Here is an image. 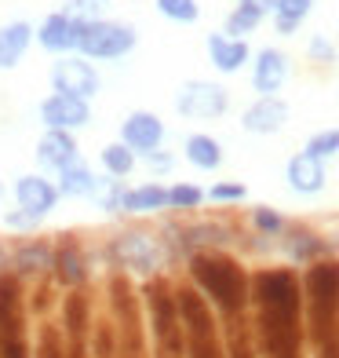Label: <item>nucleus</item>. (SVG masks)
Wrapping results in <instances>:
<instances>
[{"label":"nucleus","mask_w":339,"mask_h":358,"mask_svg":"<svg viewBox=\"0 0 339 358\" xmlns=\"http://www.w3.org/2000/svg\"><path fill=\"white\" fill-rule=\"evenodd\" d=\"M259 336L266 358H299V282L288 271H266L255 278Z\"/></svg>","instance_id":"obj_1"},{"label":"nucleus","mask_w":339,"mask_h":358,"mask_svg":"<svg viewBox=\"0 0 339 358\" xmlns=\"http://www.w3.org/2000/svg\"><path fill=\"white\" fill-rule=\"evenodd\" d=\"M310 333L321 358H339V264H314L306 274Z\"/></svg>","instance_id":"obj_2"},{"label":"nucleus","mask_w":339,"mask_h":358,"mask_svg":"<svg viewBox=\"0 0 339 358\" xmlns=\"http://www.w3.org/2000/svg\"><path fill=\"white\" fill-rule=\"evenodd\" d=\"M193 278L197 285L212 296L226 315H237L248 300V278L234 259L216 256V252H201L193 256Z\"/></svg>","instance_id":"obj_3"},{"label":"nucleus","mask_w":339,"mask_h":358,"mask_svg":"<svg viewBox=\"0 0 339 358\" xmlns=\"http://www.w3.org/2000/svg\"><path fill=\"white\" fill-rule=\"evenodd\" d=\"M0 358H29L22 285L15 274H0Z\"/></svg>","instance_id":"obj_4"},{"label":"nucleus","mask_w":339,"mask_h":358,"mask_svg":"<svg viewBox=\"0 0 339 358\" xmlns=\"http://www.w3.org/2000/svg\"><path fill=\"white\" fill-rule=\"evenodd\" d=\"M179 322H183L190 358H223L212 311H208V303L197 296V292H190V289L179 292Z\"/></svg>","instance_id":"obj_5"},{"label":"nucleus","mask_w":339,"mask_h":358,"mask_svg":"<svg viewBox=\"0 0 339 358\" xmlns=\"http://www.w3.org/2000/svg\"><path fill=\"white\" fill-rule=\"evenodd\" d=\"M139 34L128 22H110V19H95L84 26V34L77 41V52L84 59H124L135 48Z\"/></svg>","instance_id":"obj_6"},{"label":"nucleus","mask_w":339,"mask_h":358,"mask_svg":"<svg viewBox=\"0 0 339 358\" xmlns=\"http://www.w3.org/2000/svg\"><path fill=\"white\" fill-rule=\"evenodd\" d=\"M226 106H230V95L216 80H186L175 95V110L190 121H212L223 117Z\"/></svg>","instance_id":"obj_7"},{"label":"nucleus","mask_w":339,"mask_h":358,"mask_svg":"<svg viewBox=\"0 0 339 358\" xmlns=\"http://www.w3.org/2000/svg\"><path fill=\"white\" fill-rule=\"evenodd\" d=\"M52 88L62 95H77V99H91L99 95V70L84 62V55H62L52 66Z\"/></svg>","instance_id":"obj_8"},{"label":"nucleus","mask_w":339,"mask_h":358,"mask_svg":"<svg viewBox=\"0 0 339 358\" xmlns=\"http://www.w3.org/2000/svg\"><path fill=\"white\" fill-rule=\"evenodd\" d=\"M40 121H44V128L77 132V128H88V124H91V103H88V99H77V95L52 92V95L40 103Z\"/></svg>","instance_id":"obj_9"},{"label":"nucleus","mask_w":339,"mask_h":358,"mask_svg":"<svg viewBox=\"0 0 339 358\" xmlns=\"http://www.w3.org/2000/svg\"><path fill=\"white\" fill-rule=\"evenodd\" d=\"M11 194H15V205L26 208V213L37 216V220H44L59 205V187L52 183V179H44L40 172L19 176V179H15V187H11Z\"/></svg>","instance_id":"obj_10"},{"label":"nucleus","mask_w":339,"mask_h":358,"mask_svg":"<svg viewBox=\"0 0 339 358\" xmlns=\"http://www.w3.org/2000/svg\"><path fill=\"white\" fill-rule=\"evenodd\" d=\"M121 143L132 146L135 157L150 154L165 143V121H160L153 110H132L121 124Z\"/></svg>","instance_id":"obj_11"},{"label":"nucleus","mask_w":339,"mask_h":358,"mask_svg":"<svg viewBox=\"0 0 339 358\" xmlns=\"http://www.w3.org/2000/svg\"><path fill=\"white\" fill-rule=\"evenodd\" d=\"M84 26H88V22L73 19L66 8H62V11H52V15H47V19L40 22V29H37V44L44 48V52L66 55V52H73V48H77L80 34H84Z\"/></svg>","instance_id":"obj_12"},{"label":"nucleus","mask_w":339,"mask_h":358,"mask_svg":"<svg viewBox=\"0 0 339 358\" xmlns=\"http://www.w3.org/2000/svg\"><path fill=\"white\" fill-rule=\"evenodd\" d=\"M288 113L292 110H288V103L281 95H259V99L241 113V128L248 136H273L288 124Z\"/></svg>","instance_id":"obj_13"},{"label":"nucleus","mask_w":339,"mask_h":358,"mask_svg":"<svg viewBox=\"0 0 339 358\" xmlns=\"http://www.w3.org/2000/svg\"><path fill=\"white\" fill-rule=\"evenodd\" d=\"M285 179H288V187H292L296 194H306V198H310V194H321V190H325V183H329V169H325V161H321V157L299 150V154L288 157Z\"/></svg>","instance_id":"obj_14"},{"label":"nucleus","mask_w":339,"mask_h":358,"mask_svg":"<svg viewBox=\"0 0 339 358\" xmlns=\"http://www.w3.org/2000/svg\"><path fill=\"white\" fill-rule=\"evenodd\" d=\"M288 80V55L281 48H263L252 62V88L259 95H278Z\"/></svg>","instance_id":"obj_15"},{"label":"nucleus","mask_w":339,"mask_h":358,"mask_svg":"<svg viewBox=\"0 0 339 358\" xmlns=\"http://www.w3.org/2000/svg\"><path fill=\"white\" fill-rule=\"evenodd\" d=\"M77 157H80V146H77L73 132L44 128V136H40V143H37V161H40V169H47V172H62L66 165H73Z\"/></svg>","instance_id":"obj_16"},{"label":"nucleus","mask_w":339,"mask_h":358,"mask_svg":"<svg viewBox=\"0 0 339 358\" xmlns=\"http://www.w3.org/2000/svg\"><path fill=\"white\" fill-rule=\"evenodd\" d=\"M208 59H212V66L219 73H237L252 59V48H248V41H241V37L208 34Z\"/></svg>","instance_id":"obj_17"},{"label":"nucleus","mask_w":339,"mask_h":358,"mask_svg":"<svg viewBox=\"0 0 339 358\" xmlns=\"http://www.w3.org/2000/svg\"><path fill=\"white\" fill-rule=\"evenodd\" d=\"M33 41H37V29L29 22H22V19L0 26V70H15V66H19Z\"/></svg>","instance_id":"obj_18"},{"label":"nucleus","mask_w":339,"mask_h":358,"mask_svg":"<svg viewBox=\"0 0 339 358\" xmlns=\"http://www.w3.org/2000/svg\"><path fill=\"white\" fill-rule=\"evenodd\" d=\"M55 187H59V198H91L95 187H99V176L88 165L84 157H77L73 165H66L62 172H55Z\"/></svg>","instance_id":"obj_19"},{"label":"nucleus","mask_w":339,"mask_h":358,"mask_svg":"<svg viewBox=\"0 0 339 358\" xmlns=\"http://www.w3.org/2000/svg\"><path fill=\"white\" fill-rule=\"evenodd\" d=\"M183 157L201 172H216L223 165V143L216 136H208V132H193L183 143Z\"/></svg>","instance_id":"obj_20"},{"label":"nucleus","mask_w":339,"mask_h":358,"mask_svg":"<svg viewBox=\"0 0 339 358\" xmlns=\"http://www.w3.org/2000/svg\"><path fill=\"white\" fill-rule=\"evenodd\" d=\"M117 256L135 271H153L157 259H160V249H157V241L150 234H124L117 241Z\"/></svg>","instance_id":"obj_21"},{"label":"nucleus","mask_w":339,"mask_h":358,"mask_svg":"<svg viewBox=\"0 0 339 358\" xmlns=\"http://www.w3.org/2000/svg\"><path fill=\"white\" fill-rule=\"evenodd\" d=\"M160 208H168V187H160V183L128 187V194H124V213L146 216V213H160Z\"/></svg>","instance_id":"obj_22"},{"label":"nucleus","mask_w":339,"mask_h":358,"mask_svg":"<svg viewBox=\"0 0 339 358\" xmlns=\"http://www.w3.org/2000/svg\"><path fill=\"white\" fill-rule=\"evenodd\" d=\"M99 165H103L106 176L124 179V176H132V172H135L139 157H135L132 146H124V143H106L103 150H99Z\"/></svg>","instance_id":"obj_23"},{"label":"nucleus","mask_w":339,"mask_h":358,"mask_svg":"<svg viewBox=\"0 0 339 358\" xmlns=\"http://www.w3.org/2000/svg\"><path fill=\"white\" fill-rule=\"evenodd\" d=\"M310 11H314V0H278L273 4V26H278V34L292 37Z\"/></svg>","instance_id":"obj_24"},{"label":"nucleus","mask_w":339,"mask_h":358,"mask_svg":"<svg viewBox=\"0 0 339 358\" xmlns=\"http://www.w3.org/2000/svg\"><path fill=\"white\" fill-rule=\"evenodd\" d=\"M263 19H266L263 11H255V8H248V4H237L230 15H226L223 34H226V37H241V41H245V34H252V29L259 26Z\"/></svg>","instance_id":"obj_25"},{"label":"nucleus","mask_w":339,"mask_h":358,"mask_svg":"<svg viewBox=\"0 0 339 358\" xmlns=\"http://www.w3.org/2000/svg\"><path fill=\"white\" fill-rule=\"evenodd\" d=\"M124 194H128L124 179L106 176V179H99V187H95L91 198H99V208H103V213H124Z\"/></svg>","instance_id":"obj_26"},{"label":"nucleus","mask_w":339,"mask_h":358,"mask_svg":"<svg viewBox=\"0 0 339 358\" xmlns=\"http://www.w3.org/2000/svg\"><path fill=\"white\" fill-rule=\"evenodd\" d=\"M157 11L165 15V19L179 22V26H190L201 19V4L197 0H157Z\"/></svg>","instance_id":"obj_27"},{"label":"nucleus","mask_w":339,"mask_h":358,"mask_svg":"<svg viewBox=\"0 0 339 358\" xmlns=\"http://www.w3.org/2000/svg\"><path fill=\"white\" fill-rule=\"evenodd\" d=\"M303 150H306V154H314V157H321V161L336 157V154H339V124H336V128H321V132H314L310 139H306Z\"/></svg>","instance_id":"obj_28"},{"label":"nucleus","mask_w":339,"mask_h":358,"mask_svg":"<svg viewBox=\"0 0 339 358\" xmlns=\"http://www.w3.org/2000/svg\"><path fill=\"white\" fill-rule=\"evenodd\" d=\"M204 201V190L197 183H172L168 187V208H197Z\"/></svg>","instance_id":"obj_29"},{"label":"nucleus","mask_w":339,"mask_h":358,"mask_svg":"<svg viewBox=\"0 0 339 358\" xmlns=\"http://www.w3.org/2000/svg\"><path fill=\"white\" fill-rule=\"evenodd\" d=\"M204 198H212V201H219V205H226V201H245V198H248V187L237 183V179H230V183H216L212 190H204Z\"/></svg>","instance_id":"obj_30"},{"label":"nucleus","mask_w":339,"mask_h":358,"mask_svg":"<svg viewBox=\"0 0 339 358\" xmlns=\"http://www.w3.org/2000/svg\"><path fill=\"white\" fill-rule=\"evenodd\" d=\"M252 223H255V227H259V231H263V234H278V231H281V227H285V220H281V213H273V208H270V205H259V208H255V213H252Z\"/></svg>","instance_id":"obj_31"},{"label":"nucleus","mask_w":339,"mask_h":358,"mask_svg":"<svg viewBox=\"0 0 339 358\" xmlns=\"http://www.w3.org/2000/svg\"><path fill=\"white\" fill-rule=\"evenodd\" d=\"M66 11L73 15V19H80V22H95L99 11H103V0H70Z\"/></svg>","instance_id":"obj_32"},{"label":"nucleus","mask_w":339,"mask_h":358,"mask_svg":"<svg viewBox=\"0 0 339 358\" xmlns=\"http://www.w3.org/2000/svg\"><path fill=\"white\" fill-rule=\"evenodd\" d=\"M306 55H310L314 62H332L336 59V48H332V41L325 34H314L310 44H306Z\"/></svg>","instance_id":"obj_33"},{"label":"nucleus","mask_w":339,"mask_h":358,"mask_svg":"<svg viewBox=\"0 0 339 358\" xmlns=\"http://www.w3.org/2000/svg\"><path fill=\"white\" fill-rule=\"evenodd\" d=\"M142 165H146L150 172H172L175 169V157L168 154V150H160V146H157V150H150V154H142Z\"/></svg>","instance_id":"obj_34"},{"label":"nucleus","mask_w":339,"mask_h":358,"mask_svg":"<svg viewBox=\"0 0 339 358\" xmlns=\"http://www.w3.org/2000/svg\"><path fill=\"white\" fill-rule=\"evenodd\" d=\"M55 264H62V278H66V282H80V278H84V271H80V256L73 252V249H66V252H62L59 259H55Z\"/></svg>","instance_id":"obj_35"},{"label":"nucleus","mask_w":339,"mask_h":358,"mask_svg":"<svg viewBox=\"0 0 339 358\" xmlns=\"http://www.w3.org/2000/svg\"><path fill=\"white\" fill-rule=\"evenodd\" d=\"M4 223L11 227V231H33V227H37L40 220H37V216H29L26 208H15V213H8V216H4Z\"/></svg>","instance_id":"obj_36"},{"label":"nucleus","mask_w":339,"mask_h":358,"mask_svg":"<svg viewBox=\"0 0 339 358\" xmlns=\"http://www.w3.org/2000/svg\"><path fill=\"white\" fill-rule=\"evenodd\" d=\"M40 358H62V351H59V344H55L52 329H47V333L40 336Z\"/></svg>","instance_id":"obj_37"},{"label":"nucleus","mask_w":339,"mask_h":358,"mask_svg":"<svg viewBox=\"0 0 339 358\" xmlns=\"http://www.w3.org/2000/svg\"><path fill=\"white\" fill-rule=\"evenodd\" d=\"M237 4H248V8H255V11H273V4H278V0H237Z\"/></svg>","instance_id":"obj_38"},{"label":"nucleus","mask_w":339,"mask_h":358,"mask_svg":"<svg viewBox=\"0 0 339 358\" xmlns=\"http://www.w3.org/2000/svg\"><path fill=\"white\" fill-rule=\"evenodd\" d=\"M4 198H8V190H4V183H0V205H4Z\"/></svg>","instance_id":"obj_39"}]
</instances>
